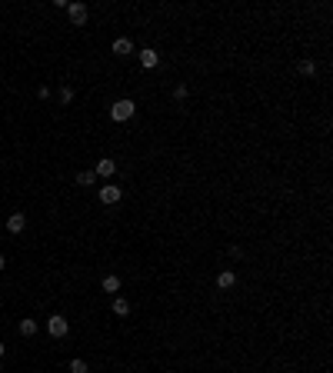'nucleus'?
<instances>
[{
    "label": "nucleus",
    "instance_id": "obj_11",
    "mask_svg": "<svg viewBox=\"0 0 333 373\" xmlns=\"http://www.w3.org/2000/svg\"><path fill=\"white\" fill-rule=\"evenodd\" d=\"M113 313H117V317H127V313H130V303H127V296H117V300H113Z\"/></svg>",
    "mask_w": 333,
    "mask_h": 373
},
{
    "label": "nucleus",
    "instance_id": "obj_4",
    "mask_svg": "<svg viewBox=\"0 0 333 373\" xmlns=\"http://www.w3.org/2000/svg\"><path fill=\"white\" fill-rule=\"evenodd\" d=\"M123 190L120 186H100V203H120Z\"/></svg>",
    "mask_w": 333,
    "mask_h": 373
},
{
    "label": "nucleus",
    "instance_id": "obj_16",
    "mask_svg": "<svg viewBox=\"0 0 333 373\" xmlns=\"http://www.w3.org/2000/svg\"><path fill=\"white\" fill-rule=\"evenodd\" d=\"M187 93H190V90L183 87V84H177V87H173V97H177V100H187Z\"/></svg>",
    "mask_w": 333,
    "mask_h": 373
},
{
    "label": "nucleus",
    "instance_id": "obj_17",
    "mask_svg": "<svg viewBox=\"0 0 333 373\" xmlns=\"http://www.w3.org/2000/svg\"><path fill=\"white\" fill-rule=\"evenodd\" d=\"M70 100H74V90L64 87V90H60V103H70Z\"/></svg>",
    "mask_w": 333,
    "mask_h": 373
},
{
    "label": "nucleus",
    "instance_id": "obj_9",
    "mask_svg": "<svg viewBox=\"0 0 333 373\" xmlns=\"http://www.w3.org/2000/svg\"><path fill=\"white\" fill-rule=\"evenodd\" d=\"M233 283H237V274H233V270H223V274L217 277V286H220V290H230Z\"/></svg>",
    "mask_w": 333,
    "mask_h": 373
},
{
    "label": "nucleus",
    "instance_id": "obj_2",
    "mask_svg": "<svg viewBox=\"0 0 333 373\" xmlns=\"http://www.w3.org/2000/svg\"><path fill=\"white\" fill-rule=\"evenodd\" d=\"M67 330H70V323H67L60 313H54V317L47 320V333H50V337H67Z\"/></svg>",
    "mask_w": 333,
    "mask_h": 373
},
{
    "label": "nucleus",
    "instance_id": "obj_15",
    "mask_svg": "<svg viewBox=\"0 0 333 373\" xmlns=\"http://www.w3.org/2000/svg\"><path fill=\"white\" fill-rule=\"evenodd\" d=\"M70 373H87V360H70Z\"/></svg>",
    "mask_w": 333,
    "mask_h": 373
},
{
    "label": "nucleus",
    "instance_id": "obj_12",
    "mask_svg": "<svg viewBox=\"0 0 333 373\" xmlns=\"http://www.w3.org/2000/svg\"><path fill=\"white\" fill-rule=\"evenodd\" d=\"M100 286H103V290H107V293H117V290H120V277H103V283H100Z\"/></svg>",
    "mask_w": 333,
    "mask_h": 373
},
{
    "label": "nucleus",
    "instance_id": "obj_14",
    "mask_svg": "<svg viewBox=\"0 0 333 373\" xmlns=\"http://www.w3.org/2000/svg\"><path fill=\"white\" fill-rule=\"evenodd\" d=\"M300 74L313 77V74H317V64H313V60H300Z\"/></svg>",
    "mask_w": 333,
    "mask_h": 373
},
{
    "label": "nucleus",
    "instance_id": "obj_3",
    "mask_svg": "<svg viewBox=\"0 0 333 373\" xmlns=\"http://www.w3.org/2000/svg\"><path fill=\"white\" fill-rule=\"evenodd\" d=\"M67 17H70L74 27H83L87 23V7L83 3H67Z\"/></svg>",
    "mask_w": 333,
    "mask_h": 373
},
{
    "label": "nucleus",
    "instance_id": "obj_18",
    "mask_svg": "<svg viewBox=\"0 0 333 373\" xmlns=\"http://www.w3.org/2000/svg\"><path fill=\"white\" fill-rule=\"evenodd\" d=\"M3 267H7V260H3V253H0V274H3Z\"/></svg>",
    "mask_w": 333,
    "mask_h": 373
},
{
    "label": "nucleus",
    "instance_id": "obj_5",
    "mask_svg": "<svg viewBox=\"0 0 333 373\" xmlns=\"http://www.w3.org/2000/svg\"><path fill=\"white\" fill-rule=\"evenodd\" d=\"M157 64H160V54H157L154 47H147V50H140V67H147V70H154Z\"/></svg>",
    "mask_w": 333,
    "mask_h": 373
},
{
    "label": "nucleus",
    "instance_id": "obj_8",
    "mask_svg": "<svg viewBox=\"0 0 333 373\" xmlns=\"http://www.w3.org/2000/svg\"><path fill=\"white\" fill-rule=\"evenodd\" d=\"M113 54H120V57L133 54V44H130V37H120V40H113Z\"/></svg>",
    "mask_w": 333,
    "mask_h": 373
},
{
    "label": "nucleus",
    "instance_id": "obj_7",
    "mask_svg": "<svg viewBox=\"0 0 333 373\" xmlns=\"http://www.w3.org/2000/svg\"><path fill=\"white\" fill-rule=\"evenodd\" d=\"M93 174H97V180H100V177L107 180V177H113V174H117V164H113V160H100Z\"/></svg>",
    "mask_w": 333,
    "mask_h": 373
},
{
    "label": "nucleus",
    "instance_id": "obj_19",
    "mask_svg": "<svg viewBox=\"0 0 333 373\" xmlns=\"http://www.w3.org/2000/svg\"><path fill=\"white\" fill-rule=\"evenodd\" d=\"M3 353H7V347H3V343H0V357H3Z\"/></svg>",
    "mask_w": 333,
    "mask_h": 373
},
{
    "label": "nucleus",
    "instance_id": "obj_6",
    "mask_svg": "<svg viewBox=\"0 0 333 373\" xmlns=\"http://www.w3.org/2000/svg\"><path fill=\"white\" fill-rule=\"evenodd\" d=\"M23 227H27V217H23V213H10V217H7V230L10 233H20Z\"/></svg>",
    "mask_w": 333,
    "mask_h": 373
},
{
    "label": "nucleus",
    "instance_id": "obj_10",
    "mask_svg": "<svg viewBox=\"0 0 333 373\" xmlns=\"http://www.w3.org/2000/svg\"><path fill=\"white\" fill-rule=\"evenodd\" d=\"M77 184H80V186H93V184H97V174H93V170H80V174H77Z\"/></svg>",
    "mask_w": 333,
    "mask_h": 373
},
{
    "label": "nucleus",
    "instance_id": "obj_1",
    "mask_svg": "<svg viewBox=\"0 0 333 373\" xmlns=\"http://www.w3.org/2000/svg\"><path fill=\"white\" fill-rule=\"evenodd\" d=\"M133 113H137V103H133V100H117V103L110 107V117L117 123H127Z\"/></svg>",
    "mask_w": 333,
    "mask_h": 373
},
{
    "label": "nucleus",
    "instance_id": "obj_13",
    "mask_svg": "<svg viewBox=\"0 0 333 373\" xmlns=\"http://www.w3.org/2000/svg\"><path fill=\"white\" fill-rule=\"evenodd\" d=\"M37 333V320H20V337H33Z\"/></svg>",
    "mask_w": 333,
    "mask_h": 373
}]
</instances>
